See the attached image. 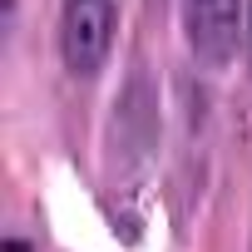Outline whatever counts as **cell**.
<instances>
[{
	"instance_id": "cell-1",
	"label": "cell",
	"mask_w": 252,
	"mask_h": 252,
	"mask_svg": "<svg viewBox=\"0 0 252 252\" xmlns=\"http://www.w3.org/2000/svg\"><path fill=\"white\" fill-rule=\"evenodd\" d=\"M119 30V0H64L60 15V55L74 79H89L104 69Z\"/></svg>"
},
{
	"instance_id": "cell-2",
	"label": "cell",
	"mask_w": 252,
	"mask_h": 252,
	"mask_svg": "<svg viewBox=\"0 0 252 252\" xmlns=\"http://www.w3.org/2000/svg\"><path fill=\"white\" fill-rule=\"evenodd\" d=\"M183 35L208 69H227L242 40V0H183Z\"/></svg>"
},
{
	"instance_id": "cell-3",
	"label": "cell",
	"mask_w": 252,
	"mask_h": 252,
	"mask_svg": "<svg viewBox=\"0 0 252 252\" xmlns=\"http://www.w3.org/2000/svg\"><path fill=\"white\" fill-rule=\"evenodd\" d=\"M247 60H252V10H247Z\"/></svg>"
}]
</instances>
